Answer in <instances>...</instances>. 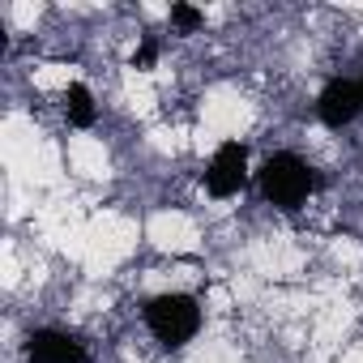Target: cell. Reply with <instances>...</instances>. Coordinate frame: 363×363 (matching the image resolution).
Wrapping results in <instances>:
<instances>
[{
    "mask_svg": "<svg viewBox=\"0 0 363 363\" xmlns=\"http://www.w3.org/2000/svg\"><path fill=\"white\" fill-rule=\"evenodd\" d=\"M257 184H261V197L274 206V210H299L312 193H316V171H312V162H303L299 154H291V150H278V154H269L265 162H261V171H257Z\"/></svg>",
    "mask_w": 363,
    "mask_h": 363,
    "instance_id": "cell-1",
    "label": "cell"
},
{
    "mask_svg": "<svg viewBox=\"0 0 363 363\" xmlns=\"http://www.w3.org/2000/svg\"><path fill=\"white\" fill-rule=\"evenodd\" d=\"M248 189V145L244 141H223L206 167V193L227 201Z\"/></svg>",
    "mask_w": 363,
    "mask_h": 363,
    "instance_id": "cell-3",
    "label": "cell"
},
{
    "mask_svg": "<svg viewBox=\"0 0 363 363\" xmlns=\"http://www.w3.org/2000/svg\"><path fill=\"white\" fill-rule=\"evenodd\" d=\"M359 90H363V77H359Z\"/></svg>",
    "mask_w": 363,
    "mask_h": 363,
    "instance_id": "cell-9",
    "label": "cell"
},
{
    "mask_svg": "<svg viewBox=\"0 0 363 363\" xmlns=\"http://www.w3.org/2000/svg\"><path fill=\"white\" fill-rule=\"evenodd\" d=\"M145 329L158 337V346L167 350H179V346H189L201 329V303L184 291H162L145 303Z\"/></svg>",
    "mask_w": 363,
    "mask_h": 363,
    "instance_id": "cell-2",
    "label": "cell"
},
{
    "mask_svg": "<svg viewBox=\"0 0 363 363\" xmlns=\"http://www.w3.org/2000/svg\"><path fill=\"white\" fill-rule=\"evenodd\" d=\"M201 9H193V5H171V26L179 30V35H197L201 30Z\"/></svg>",
    "mask_w": 363,
    "mask_h": 363,
    "instance_id": "cell-7",
    "label": "cell"
},
{
    "mask_svg": "<svg viewBox=\"0 0 363 363\" xmlns=\"http://www.w3.org/2000/svg\"><path fill=\"white\" fill-rule=\"evenodd\" d=\"M26 363H90V354L65 329H35L26 337Z\"/></svg>",
    "mask_w": 363,
    "mask_h": 363,
    "instance_id": "cell-5",
    "label": "cell"
},
{
    "mask_svg": "<svg viewBox=\"0 0 363 363\" xmlns=\"http://www.w3.org/2000/svg\"><path fill=\"white\" fill-rule=\"evenodd\" d=\"M359 111H363V90H359V82H346V77H333V82L320 90V99H316V116H320V124H329V128L354 124Z\"/></svg>",
    "mask_w": 363,
    "mask_h": 363,
    "instance_id": "cell-4",
    "label": "cell"
},
{
    "mask_svg": "<svg viewBox=\"0 0 363 363\" xmlns=\"http://www.w3.org/2000/svg\"><path fill=\"white\" fill-rule=\"evenodd\" d=\"M154 60H158V43H154V39H145V43L133 52V60H128V65H133V69H154Z\"/></svg>",
    "mask_w": 363,
    "mask_h": 363,
    "instance_id": "cell-8",
    "label": "cell"
},
{
    "mask_svg": "<svg viewBox=\"0 0 363 363\" xmlns=\"http://www.w3.org/2000/svg\"><path fill=\"white\" fill-rule=\"evenodd\" d=\"M65 116H69V124H73V128H90V124L99 120V107H94L90 86L73 82V86L65 90Z\"/></svg>",
    "mask_w": 363,
    "mask_h": 363,
    "instance_id": "cell-6",
    "label": "cell"
}]
</instances>
